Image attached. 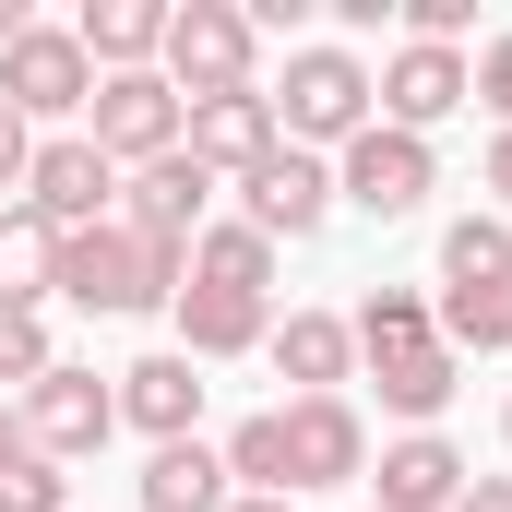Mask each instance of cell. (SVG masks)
<instances>
[{"instance_id":"obj_17","label":"cell","mask_w":512,"mask_h":512,"mask_svg":"<svg viewBox=\"0 0 512 512\" xmlns=\"http://www.w3.org/2000/svg\"><path fill=\"white\" fill-rule=\"evenodd\" d=\"M453 501H465V453L441 429H405L382 453V512H453Z\"/></svg>"},{"instance_id":"obj_16","label":"cell","mask_w":512,"mask_h":512,"mask_svg":"<svg viewBox=\"0 0 512 512\" xmlns=\"http://www.w3.org/2000/svg\"><path fill=\"white\" fill-rule=\"evenodd\" d=\"M429 322H441L453 358H501V346H512V274H441Z\"/></svg>"},{"instance_id":"obj_13","label":"cell","mask_w":512,"mask_h":512,"mask_svg":"<svg viewBox=\"0 0 512 512\" xmlns=\"http://www.w3.org/2000/svg\"><path fill=\"white\" fill-rule=\"evenodd\" d=\"M203 203H215V179H203L191 155H155V167L120 179V227L155 239V251H191V239H203Z\"/></svg>"},{"instance_id":"obj_10","label":"cell","mask_w":512,"mask_h":512,"mask_svg":"<svg viewBox=\"0 0 512 512\" xmlns=\"http://www.w3.org/2000/svg\"><path fill=\"white\" fill-rule=\"evenodd\" d=\"M274 143H286V131H274V96H262V84H239V96H191V108H179V155H191L203 179H251Z\"/></svg>"},{"instance_id":"obj_20","label":"cell","mask_w":512,"mask_h":512,"mask_svg":"<svg viewBox=\"0 0 512 512\" xmlns=\"http://www.w3.org/2000/svg\"><path fill=\"white\" fill-rule=\"evenodd\" d=\"M239 489H227V453L215 441H167L155 465H143V512H227Z\"/></svg>"},{"instance_id":"obj_31","label":"cell","mask_w":512,"mask_h":512,"mask_svg":"<svg viewBox=\"0 0 512 512\" xmlns=\"http://www.w3.org/2000/svg\"><path fill=\"white\" fill-rule=\"evenodd\" d=\"M24 24H36V12H24V0H0V48H12V36H24Z\"/></svg>"},{"instance_id":"obj_18","label":"cell","mask_w":512,"mask_h":512,"mask_svg":"<svg viewBox=\"0 0 512 512\" xmlns=\"http://www.w3.org/2000/svg\"><path fill=\"white\" fill-rule=\"evenodd\" d=\"M72 36H84L96 72H155V48H167V0H84Z\"/></svg>"},{"instance_id":"obj_14","label":"cell","mask_w":512,"mask_h":512,"mask_svg":"<svg viewBox=\"0 0 512 512\" xmlns=\"http://www.w3.org/2000/svg\"><path fill=\"white\" fill-rule=\"evenodd\" d=\"M370 108H382L393 131H417V143H429V131L465 108V48H417V36H405V48L382 60V84H370Z\"/></svg>"},{"instance_id":"obj_26","label":"cell","mask_w":512,"mask_h":512,"mask_svg":"<svg viewBox=\"0 0 512 512\" xmlns=\"http://www.w3.org/2000/svg\"><path fill=\"white\" fill-rule=\"evenodd\" d=\"M465 96H477V108H489V120L512 131V36H489V48H477V72H465Z\"/></svg>"},{"instance_id":"obj_11","label":"cell","mask_w":512,"mask_h":512,"mask_svg":"<svg viewBox=\"0 0 512 512\" xmlns=\"http://www.w3.org/2000/svg\"><path fill=\"white\" fill-rule=\"evenodd\" d=\"M322 215H334V167L298 155V143H274L251 179H239V227H251V239H310Z\"/></svg>"},{"instance_id":"obj_4","label":"cell","mask_w":512,"mask_h":512,"mask_svg":"<svg viewBox=\"0 0 512 512\" xmlns=\"http://www.w3.org/2000/svg\"><path fill=\"white\" fill-rule=\"evenodd\" d=\"M251 60H262V36H251L239 0H167V48H155V72L179 84V108H191V96H239Z\"/></svg>"},{"instance_id":"obj_33","label":"cell","mask_w":512,"mask_h":512,"mask_svg":"<svg viewBox=\"0 0 512 512\" xmlns=\"http://www.w3.org/2000/svg\"><path fill=\"white\" fill-rule=\"evenodd\" d=\"M501 441H512V405H501Z\"/></svg>"},{"instance_id":"obj_1","label":"cell","mask_w":512,"mask_h":512,"mask_svg":"<svg viewBox=\"0 0 512 512\" xmlns=\"http://www.w3.org/2000/svg\"><path fill=\"white\" fill-rule=\"evenodd\" d=\"M167 310H179V358H191V370H203V358H251L262 334H274V239L203 227Z\"/></svg>"},{"instance_id":"obj_30","label":"cell","mask_w":512,"mask_h":512,"mask_svg":"<svg viewBox=\"0 0 512 512\" xmlns=\"http://www.w3.org/2000/svg\"><path fill=\"white\" fill-rule=\"evenodd\" d=\"M489 203H501V227H512V131L489 143Z\"/></svg>"},{"instance_id":"obj_29","label":"cell","mask_w":512,"mask_h":512,"mask_svg":"<svg viewBox=\"0 0 512 512\" xmlns=\"http://www.w3.org/2000/svg\"><path fill=\"white\" fill-rule=\"evenodd\" d=\"M453 512H512V477H465V501Z\"/></svg>"},{"instance_id":"obj_19","label":"cell","mask_w":512,"mask_h":512,"mask_svg":"<svg viewBox=\"0 0 512 512\" xmlns=\"http://www.w3.org/2000/svg\"><path fill=\"white\" fill-rule=\"evenodd\" d=\"M262 346H274V370H286L298 393H334L346 370H358V334H346L334 310H286V322H274Z\"/></svg>"},{"instance_id":"obj_28","label":"cell","mask_w":512,"mask_h":512,"mask_svg":"<svg viewBox=\"0 0 512 512\" xmlns=\"http://www.w3.org/2000/svg\"><path fill=\"white\" fill-rule=\"evenodd\" d=\"M12 465H36V441H24V405H0V477Z\"/></svg>"},{"instance_id":"obj_27","label":"cell","mask_w":512,"mask_h":512,"mask_svg":"<svg viewBox=\"0 0 512 512\" xmlns=\"http://www.w3.org/2000/svg\"><path fill=\"white\" fill-rule=\"evenodd\" d=\"M24 167H36V120L0 108V191H24Z\"/></svg>"},{"instance_id":"obj_2","label":"cell","mask_w":512,"mask_h":512,"mask_svg":"<svg viewBox=\"0 0 512 512\" xmlns=\"http://www.w3.org/2000/svg\"><path fill=\"white\" fill-rule=\"evenodd\" d=\"M179 274H191V251H155V239H131L120 215H108V227L60 239V286H48V298H72V310H96V322H143V310L179 298Z\"/></svg>"},{"instance_id":"obj_23","label":"cell","mask_w":512,"mask_h":512,"mask_svg":"<svg viewBox=\"0 0 512 512\" xmlns=\"http://www.w3.org/2000/svg\"><path fill=\"white\" fill-rule=\"evenodd\" d=\"M48 370H60V346H48V310H0V393L24 405Z\"/></svg>"},{"instance_id":"obj_12","label":"cell","mask_w":512,"mask_h":512,"mask_svg":"<svg viewBox=\"0 0 512 512\" xmlns=\"http://www.w3.org/2000/svg\"><path fill=\"white\" fill-rule=\"evenodd\" d=\"M108 429H120V382H96V370H72V358H60L48 382L24 393V441H36L48 465H72V453H96Z\"/></svg>"},{"instance_id":"obj_25","label":"cell","mask_w":512,"mask_h":512,"mask_svg":"<svg viewBox=\"0 0 512 512\" xmlns=\"http://www.w3.org/2000/svg\"><path fill=\"white\" fill-rule=\"evenodd\" d=\"M0 512H72V477L36 453V465H12V477H0Z\"/></svg>"},{"instance_id":"obj_3","label":"cell","mask_w":512,"mask_h":512,"mask_svg":"<svg viewBox=\"0 0 512 512\" xmlns=\"http://www.w3.org/2000/svg\"><path fill=\"white\" fill-rule=\"evenodd\" d=\"M274 131L298 143V155H346L358 131H370V60L358 48H286V84H274Z\"/></svg>"},{"instance_id":"obj_24","label":"cell","mask_w":512,"mask_h":512,"mask_svg":"<svg viewBox=\"0 0 512 512\" xmlns=\"http://www.w3.org/2000/svg\"><path fill=\"white\" fill-rule=\"evenodd\" d=\"M441 274H512V227L501 215H453L441 227Z\"/></svg>"},{"instance_id":"obj_5","label":"cell","mask_w":512,"mask_h":512,"mask_svg":"<svg viewBox=\"0 0 512 512\" xmlns=\"http://www.w3.org/2000/svg\"><path fill=\"white\" fill-rule=\"evenodd\" d=\"M441 191V155L417 143V131H393V120H370L346 155H334V203H358L370 227H393V215H417Z\"/></svg>"},{"instance_id":"obj_8","label":"cell","mask_w":512,"mask_h":512,"mask_svg":"<svg viewBox=\"0 0 512 512\" xmlns=\"http://www.w3.org/2000/svg\"><path fill=\"white\" fill-rule=\"evenodd\" d=\"M84 143H96L120 179H131V167H155V155H179V84H167V72H96Z\"/></svg>"},{"instance_id":"obj_7","label":"cell","mask_w":512,"mask_h":512,"mask_svg":"<svg viewBox=\"0 0 512 512\" xmlns=\"http://www.w3.org/2000/svg\"><path fill=\"white\" fill-rule=\"evenodd\" d=\"M274 453H286V501L370 477V429H358L346 393H298V405H274Z\"/></svg>"},{"instance_id":"obj_21","label":"cell","mask_w":512,"mask_h":512,"mask_svg":"<svg viewBox=\"0 0 512 512\" xmlns=\"http://www.w3.org/2000/svg\"><path fill=\"white\" fill-rule=\"evenodd\" d=\"M453 370H465V358H453L441 334H429V346H393V358H370V382H382V405L405 417V429H429V417L453 405Z\"/></svg>"},{"instance_id":"obj_32","label":"cell","mask_w":512,"mask_h":512,"mask_svg":"<svg viewBox=\"0 0 512 512\" xmlns=\"http://www.w3.org/2000/svg\"><path fill=\"white\" fill-rule=\"evenodd\" d=\"M227 512H298V501H227Z\"/></svg>"},{"instance_id":"obj_6","label":"cell","mask_w":512,"mask_h":512,"mask_svg":"<svg viewBox=\"0 0 512 512\" xmlns=\"http://www.w3.org/2000/svg\"><path fill=\"white\" fill-rule=\"evenodd\" d=\"M0 108H12V120H84V108H96L84 36H72V24H24V36L0 48Z\"/></svg>"},{"instance_id":"obj_15","label":"cell","mask_w":512,"mask_h":512,"mask_svg":"<svg viewBox=\"0 0 512 512\" xmlns=\"http://www.w3.org/2000/svg\"><path fill=\"white\" fill-rule=\"evenodd\" d=\"M120 417L155 441V453H167V441H203V429H191V417H203V370H191L179 346H167V358H131L120 370Z\"/></svg>"},{"instance_id":"obj_22","label":"cell","mask_w":512,"mask_h":512,"mask_svg":"<svg viewBox=\"0 0 512 512\" xmlns=\"http://www.w3.org/2000/svg\"><path fill=\"white\" fill-rule=\"evenodd\" d=\"M48 286H60V227L12 203V215H0V310H36Z\"/></svg>"},{"instance_id":"obj_9","label":"cell","mask_w":512,"mask_h":512,"mask_svg":"<svg viewBox=\"0 0 512 512\" xmlns=\"http://www.w3.org/2000/svg\"><path fill=\"white\" fill-rule=\"evenodd\" d=\"M108 203H120V167H108L84 131L36 143V167H24V215H48L60 239H84V227H108Z\"/></svg>"}]
</instances>
